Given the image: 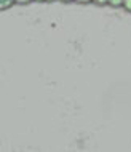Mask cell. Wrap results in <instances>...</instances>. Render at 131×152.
<instances>
[{"label": "cell", "instance_id": "ba28073f", "mask_svg": "<svg viewBox=\"0 0 131 152\" xmlns=\"http://www.w3.org/2000/svg\"><path fill=\"white\" fill-rule=\"evenodd\" d=\"M63 2H72V0H63Z\"/></svg>", "mask_w": 131, "mask_h": 152}, {"label": "cell", "instance_id": "8992f818", "mask_svg": "<svg viewBox=\"0 0 131 152\" xmlns=\"http://www.w3.org/2000/svg\"><path fill=\"white\" fill-rule=\"evenodd\" d=\"M75 2H79V3H88V2H91V0H75Z\"/></svg>", "mask_w": 131, "mask_h": 152}, {"label": "cell", "instance_id": "7a4b0ae2", "mask_svg": "<svg viewBox=\"0 0 131 152\" xmlns=\"http://www.w3.org/2000/svg\"><path fill=\"white\" fill-rule=\"evenodd\" d=\"M123 2L125 0H109V5L114 8H118V7H123Z\"/></svg>", "mask_w": 131, "mask_h": 152}, {"label": "cell", "instance_id": "3957f363", "mask_svg": "<svg viewBox=\"0 0 131 152\" xmlns=\"http://www.w3.org/2000/svg\"><path fill=\"white\" fill-rule=\"evenodd\" d=\"M123 8L126 11H131V0H125V2H123Z\"/></svg>", "mask_w": 131, "mask_h": 152}, {"label": "cell", "instance_id": "6da1fadb", "mask_svg": "<svg viewBox=\"0 0 131 152\" xmlns=\"http://www.w3.org/2000/svg\"><path fill=\"white\" fill-rule=\"evenodd\" d=\"M16 0H0V10H7V8H10Z\"/></svg>", "mask_w": 131, "mask_h": 152}, {"label": "cell", "instance_id": "52a82bcc", "mask_svg": "<svg viewBox=\"0 0 131 152\" xmlns=\"http://www.w3.org/2000/svg\"><path fill=\"white\" fill-rule=\"evenodd\" d=\"M37 2H53V0H37Z\"/></svg>", "mask_w": 131, "mask_h": 152}, {"label": "cell", "instance_id": "5b68a950", "mask_svg": "<svg viewBox=\"0 0 131 152\" xmlns=\"http://www.w3.org/2000/svg\"><path fill=\"white\" fill-rule=\"evenodd\" d=\"M16 2H18V3H29L31 0H16Z\"/></svg>", "mask_w": 131, "mask_h": 152}, {"label": "cell", "instance_id": "277c9868", "mask_svg": "<svg viewBox=\"0 0 131 152\" xmlns=\"http://www.w3.org/2000/svg\"><path fill=\"white\" fill-rule=\"evenodd\" d=\"M95 3H98V5H106V3H109V0H93Z\"/></svg>", "mask_w": 131, "mask_h": 152}]
</instances>
